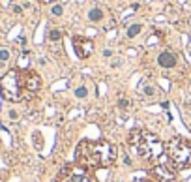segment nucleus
<instances>
[{
  "instance_id": "nucleus-1",
  "label": "nucleus",
  "mask_w": 191,
  "mask_h": 182,
  "mask_svg": "<svg viewBox=\"0 0 191 182\" xmlns=\"http://www.w3.org/2000/svg\"><path fill=\"white\" fill-rule=\"evenodd\" d=\"M77 165L84 169L109 167L116 161V148L107 141H82L77 146Z\"/></svg>"
},
{
  "instance_id": "nucleus-2",
  "label": "nucleus",
  "mask_w": 191,
  "mask_h": 182,
  "mask_svg": "<svg viewBox=\"0 0 191 182\" xmlns=\"http://www.w3.org/2000/svg\"><path fill=\"white\" fill-rule=\"evenodd\" d=\"M129 145L142 160H157L163 154V145L159 143V139L156 135L148 133V131H142V130L131 131Z\"/></svg>"
},
{
  "instance_id": "nucleus-3",
  "label": "nucleus",
  "mask_w": 191,
  "mask_h": 182,
  "mask_svg": "<svg viewBox=\"0 0 191 182\" xmlns=\"http://www.w3.org/2000/svg\"><path fill=\"white\" fill-rule=\"evenodd\" d=\"M23 90V81H21V72L19 70H9L0 79V94L8 102H19L24 98Z\"/></svg>"
},
{
  "instance_id": "nucleus-4",
  "label": "nucleus",
  "mask_w": 191,
  "mask_h": 182,
  "mask_svg": "<svg viewBox=\"0 0 191 182\" xmlns=\"http://www.w3.org/2000/svg\"><path fill=\"white\" fill-rule=\"evenodd\" d=\"M169 158L178 169H187L191 167V143L182 137H174L171 143L167 145Z\"/></svg>"
},
{
  "instance_id": "nucleus-5",
  "label": "nucleus",
  "mask_w": 191,
  "mask_h": 182,
  "mask_svg": "<svg viewBox=\"0 0 191 182\" xmlns=\"http://www.w3.org/2000/svg\"><path fill=\"white\" fill-rule=\"evenodd\" d=\"M58 182H94L90 173L81 165H66L58 176Z\"/></svg>"
},
{
  "instance_id": "nucleus-6",
  "label": "nucleus",
  "mask_w": 191,
  "mask_h": 182,
  "mask_svg": "<svg viewBox=\"0 0 191 182\" xmlns=\"http://www.w3.org/2000/svg\"><path fill=\"white\" fill-rule=\"evenodd\" d=\"M21 81H23V90L26 92V96H32L41 87V79L36 72H21Z\"/></svg>"
},
{
  "instance_id": "nucleus-7",
  "label": "nucleus",
  "mask_w": 191,
  "mask_h": 182,
  "mask_svg": "<svg viewBox=\"0 0 191 182\" xmlns=\"http://www.w3.org/2000/svg\"><path fill=\"white\" fill-rule=\"evenodd\" d=\"M73 47H75L77 57L79 58H86L92 53V49H94V43H92V39H88V38L73 36Z\"/></svg>"
},
{
  "instance_id": "nucleus-8",
  "label": "nucleus",
  "mask_w": 191,
  "mask_h": 182,
  "mask_svg": "<svg viewBox=\"0 0 191 182\" xmlns=\"http://www.w3.org/2000/svg\"><path fill=\"white\" fill-rule=\"evenodd\" d=\"M152 175L156 176L157 180H161V182H169V180L174 178V171L169 169V163H157L156 167H154Z\"/></svg>"
},
{
  "instance_id": "nucleus-9",
  "label": "nucleus",
  "mask_w": 191,
  "mask_h": 182,
  "mask_svg": "<svg viewBox=\"0 0 191 182\" xmlns=\"http://www.w3.org/2000/svg\"><path fill=\"white\" fill-rule=\"evenodd\" d=\"M157 64L165 70H171L178 64V57L171 51H163V53H159V57H157Z\"/></svg>"
},
{
  "instance_id": "nucleus-10",
  "label": "nucleus",
  "mask_w": 191,
  "mask_h": 182,
  "mask_svg": "<svg viewBox=\"0 0 191 182\" xmlns=\"http://www.w3.org/2000/svg\"><path fill=\"white\" fill-rule=\"evenodd\" d=\"M86 17H88V21H92V23H99V21H103L105 13H103V9H99V8H92V9H88Z\"/></svg>"
},
{
  "instance_id": "nucleus-11",
  "label": "nucleus",
  "mask_w": 191,
  "mask_h": 182,
  "mask_svg": "<svg viewBox=\"0 0 191 182\" xmlns=\"http://www.w3.org/2000/svg\"><path fill=\"white\" fill-rule=\"evenodd\" d=\"M47 38H49V42H51V43H56V42H60V39H62V32H60L58 28H51Z\"/></svg>"
},
{
  "instance_id": "nucleus-12",
  "label": "nucleus",
  "mask_w": 191,
  "mask_h": 182,
  "mask_svg": "<svg viewBox=\"0 0 191 182\" xmlns=\"http://www.w3.org/2000/svg\"><path fill=\"white\" fill-rule=\"evenodd\" d=\"M141 30H142V24H131L129 28H127V38H135L141 34Z\"/></svg>"
},
{
  "instance_id": "nucleus-13",
  "label": "nucleus",
  "mask_w": 191,
  "mask_h": 182,
  "mask_svg": "<svg viewBox=\"0 0 191 182\" xmlns=\"http://www.w3.org/2000/svg\"><path fill=\"white\" fill-rule=\"evenodd\" d=\"M75 98H79V100L88 98V88L86 87H77L75 88Z\"/></svg>"
},
{
  "instance_id": "nucleus-14",
  "label": "nucleus",
  "mask_w": 191,
  "mask_h": 182,
  "mask_svg": "<svg viewBox=\"0 0 191 182\" xmlns=\"http://www.w3.org/2000/svg\"><path fill=\"white\" fill-rule=\"evenodd\" d=\"M51 13H53V15H54V17H60V15H62V13H64V8H62V6H60V4H54V6H53V8H51Z\"/></svg>"
},
{
  "instance_id": "nucleus-15",
  "label": "nucleus",
  "mask_w": 191,
  "mask_h": 182,
  "mask_svg": "<svg viewBox=\"0 0 191 182\" xmlns=\"http://www.w3.org/2000/svg\"><path fill=\"white\" fill-rule=\"evenodd\" d=\"M142 92L146 96H154V94H156V88H154L152 85H142Z\"/></svg>"
},
{
  "instance_id": "nucleus-16",
  "label": "nucleus",
  "mask_w": 191,
  "mask_h": 182,
  "mask_svg": "<svg viewBox=\"0 0 191 182\" xmlns=\"http://www.w3.org/2000/svg\"><path fill=\"white\" fill-rule=\"evenodd\" d=\"M9 60V51L8 49H0V62H8Z\"/></svg>"
},
{
  "instance_id": "nucleus-17",
  "label": "nucleus",
  "mask_w": 191,
  "mask_h": 182,
  "mask_svg": "<svg viewBox=\"0 0 191 182\" xmlns=\"http://www.w3.org/2000/svg\"><path fill=\"white\" fill-rule=\"evenodd\" d=\"M129 107V102H127L126 98H120L118 100V109H127Z\"/></svg>"
},
{
  "instance_id": "nucleus-18",
  "label": "nucleus",
  "mask_w": 191,
  "mask_h": 182,
  "mask_svg": "<svg viewBox=\"0 0 191 182\" xmlns=\"http://www.w3.org/2000/svg\"><path fill=\"white\" fill-rule=\"evenodd\" d=\"M122 64H124V58H116V60H112V62H111V68L116 70V68H120Z\"/></svg>"
},
{
  "instance_id": "nucleus-19",
  "label": "nucleus",
  "mask_w": 191,
  "mask_h": 182,
  "mask_svg": "<svg viewBox=\"0 0 191 182\" xmlns=\"http://www.w3.org/2000/svg\"><path fill=\"white\" fill-rule=\"evenodd\" d=\"M34 143L38 145V148H41V137H39V133H38V131L34 133Z\"/></svg>"
},
{
  "instance_id": "nucleus-20",
  "label": "nucleus",
  "mask_w": 191,
  "mask_h": 182,
  "mask_svg": "<svg viewBox=\"0 0 191 182\" xmlns=\"http://www.w3.org/2000/svg\"><path fill=\"white\" fill-rule=\"evenodd\" d=\"M103 57H105V58H111V57H112V51H111V49H105V51H103Z\"/></svg>"
},
{
  "instance_id": "nucleus-21",
  "label": "nucleus",
  "mask_w": 191,
  "mask_h": 182,
  "mask_svg": "<svg viewBox=\"0 0 191 182\" xmlns=\"http://www.w3.org/2000/svg\"><path fill=\"white\" fill-rule=\"evenodd\" d=\"M13 13H23V8H21V6H13Z\"/></svg>"
},
{
  "instance_id": "nucleus-22",
  "label": "nucleus",
  "mask_w": 191,
  "mask_h": 182,
  "mask_svg": "<svg viewBox=\"0 0 191 182\" xmlns=\"http://www.w3.org/2000/svg\"><path fill=\"white\" fill-rule=\"evenodd\" d=\"M135 182H150V178H146V176H139V178H135Z\"/></svg>"
},
{
  "instance_id": "nucleus-23",
  "label": "nucleus",
  "mask_w": 191,
  "mask_h": 182,
  "mask_svg": "<svg viewBox=\"0 0 191 182\" xmlns=\"http://www.w3.org/2000/svg\"><path fill=\"white\" fill-rule=\"evenodd\" d=\"M9 117H11V120H17V113H15V111H9Z\"/></svg>"
},
{
  "instance_id": "nucleus-24",
  "label": "nucleus",
  "mask_w": 191,
  "mask_h": 182,
  "mask_svg": "<svg viewBox=\"0 0 191 182\" xmlns=\"http://www.w3.org/2000/svg\"><path fill=\"white\" fill-rule=\"evenodd\" d=\"M4 68V62H0V70H2Z\"/></svg>"
},
{
  "instance_id": "nucleus-25",
  "label": "nucleus",
  "mask_w": 191,
  "mask_h": 182,
  "mask_svg": "<svg viewBox=\"0 0 191 182\" xmlns=\"http://www.w3.org/2000/svg\"><path fill=\"white\" fill-rule=\"evenodd\" d=\"M114 182H124V180H122V178H120V180H114Z\"/></svg>"
}]
</instances>
